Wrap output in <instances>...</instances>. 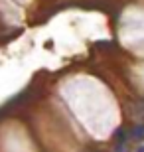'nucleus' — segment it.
Returning <instances> with one entry per match:
<instances>
[{
  "label": "nucleus",
  "instance_id": "nucleus-4",
  "mask_svg": "<svg viewBox=\"0 0 144 152\" xmlns=\"http://www.w3.org/2000/svg\"><path fill=\"white\" fill-rule=\"evenodd\" d=\"M97 45H99V48H105V50H107V48L111 50V48H113V45H115V44H113V42H99V44H97Z\"/></svg>",
  "mask_w": 144,
  "mask_h": 152
},
{
  "label": "nucleus",
  "instance_id": "nucleus-3",
  "mask_svg": "<svg viewBox=\"0 0 144 152\" xmlns=\"http://www.w3.org/2000/svg\"><path fill=\"white\" fill-rule=\"evenodd\" d=\"M128 146H126V142H116L115 144V152H126Z\"/></svg>",
  "mask_w": 144,
  "mask_h": 152
},
{
  "label": "nucleus",
  "instance_id": "nucleus-2",
  "mask_svg": "<svg viewBox=\"0 0 144 152\" xmlns=\"http://www.w3.org/2000/svg\"><path fill=\"white\" fill-rule=\"evenodd\" d=\"M130 138H134V140H144V123L134 124L132 129H130Z\"/></svg>",
  "mask_w": 144,
  "mask_h": 152
},
{
  "label": "nucleus",
  "instance_id": "nucleus-1",
  "mask_svg": "<svg viewBox=\"0 0 144 152\" xmlns=\"http://www.w3.org/2000/svg\"><path fill=\"white\" fill-rule=\"evenodd\" d=\"M128 138H130V129L118 126V129L115 130V140L116 142H128Z\"/></svg>",
  "mask_w": 144,
  "mask_h": 152
},
{
  "label": "nucleus",
  "instance_id": "nucleus-5",
  "mask_svg": "<svg viewBox=\"0 0 144 152\" xmlns=\"http://www.w3.org/2000/svg\"><path fill=\"white\" fill-rule=\"evenodd\" d=\"M136 152H144V144H142V146H138V150H136Z\"/></svg>",
  "mask_w": 144,
  "mask_h": 152
}]
</instances>
